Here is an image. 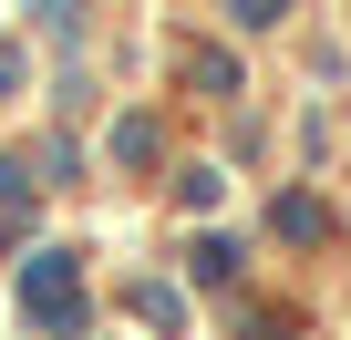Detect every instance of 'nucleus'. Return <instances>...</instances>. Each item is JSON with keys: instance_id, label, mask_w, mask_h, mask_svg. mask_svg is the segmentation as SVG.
I'll list each match as a JSON object with an SVG mask.
<instances>
[{"instance_id": "f03ea898", "label": "nucleus", "mask_w": 351, "mask_h": 340, "mask_svg": "<svg viewBox=\"0 0 351 340\" xmlns=\"http://www.w3.org/2000/svg\"><path fill=\"white\" fill-rule=\"evenodd\" d=\"M238 21H279V0H238Z\"/></svg>"}, {"instance_id": "f257e3e1", "label": "nucleus", "mask_w": 351, "mask_h": 340, "mask_svg": "<svg viewBox=\"0 0 351 340\" xmlns=\"http://www.w3.org/2000/svg\"><path fill=\"white\" fill-rule=\"evenodd\" d=\"M21 299H32V309H42V319H52V309H62V319H73V299H83V278H73V258H62V248H52V258H42V268H32V278H21Z\"/></svg>"}]
</instances>
